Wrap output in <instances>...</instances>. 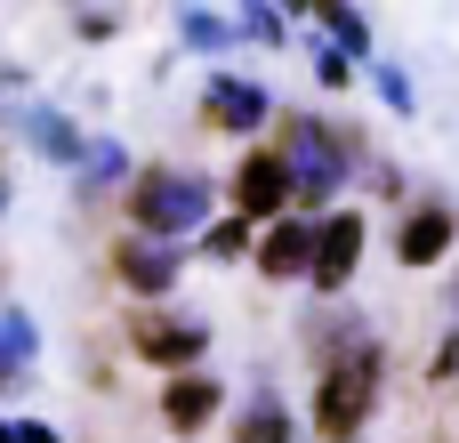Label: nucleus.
Returning a JSON list of instances; mask_svg holds the SVG:
<instances>
[{
	"mask_svg": "<svg viewBox=\"0 0 459 443\" xmlns=\"http://www.w3.org/2000/svg\"><path fill=\"white\" fill-rule=\"evenodd\" d=\"M387 395V347H347L331 363H315V404H307V436L315 443H363L371 412Z\"/></svg>",
	"mask_w": 459,
	"mask_h": 443,
	"instance_id": "1",
	"label": "nucleus"
},
{
	"mask_svg": "<svg viewBox=\"0 0 459 443\" xmlns=\"http://www.w3.org/2000/svg\"><path fill=\"white\" fill-rule=\"evenodd\" d=\"M274 145H282V161H290L299 210H315V218H323L331 202H347V186H355L363 153L347 145V129H339V121H323V113H282Z\"/></svg>",
	"mask_w": 459,
	"mask_h": 443,
	"instance_id": "2",
	"label": "nucleus"
},
{
	"mask_svg": "<svg viewBox=\"0 0 459 443\" xmlns=\"http://www.w3.org/2000/svg\"><path fill=\"white\" fill-rule=\"evenodd\" d=\"M218 218V186L210 169H178V161H153L129 178V226L137 234H161V242H186Z\"/></svg>",
	"mask_w": 459,
	"mask_h": 443,
	"instance_id": "3",
	"label": "nucleus"
},
{
	"mask_svg": "<svg viewBox=\"0 0 459 443\" xmlns=\"http://www.w3.org/2000/svg\"><path fill=\"white\" fill-rule=\"evenodd\" d=\"M363 250H371V218H363L355 202H331V210L315 218V266H307V291H315V299H347Z\"/></svg>",
	"mask_w": 459,
	"mask_h": 443,
	"instance_id": "4",
	"label": "nucleus"
},
{
	"mask_svg": "<svg viewBox=\"0 0 459 443\" xmlns=\"http://www.w3.org/2000/svg\"><path fill=\"white\" fill-rule=\"evenodd\" d=\"M129 355L153 363V371H194V363L210 355V323H202V315H169L161 299H145V307L129 315Z\"/></svg>",
	"mask_w": 459,
	"mask_h": 443,
	"instance_id": "5",
	"label": "nucleus"
},
{
	"mask_svg": "<svg viewBox=\"0 0 459 443\" xmlns=\"http://www.w3.org/2000/svg\"><path fill=\"white\" fill-rule=\"evenodd\" d=\"M274 105H282V97H274L266 81H250V73H210V81H202V121L226 129V137H250V145H258V137L274 129Z\"/></svg>",
	"mask_w": 459,
	"mask_h": 443,
	"instance_id": "6",
	"label": "nucleus"
},
{
	"mask_svg": "<svg viewBox=\"0 0 459 443\" xmlns=\"http://www.w3.org/2000/svg\"><path fill=\"white\" fill-rule=\"evenodd\" d=\"M226 202L242 210V218H282V210H299V186H290V161H282V145H250L234 169H226Z\"/></svg>",
	"mask_w": 459,
	"mask_h": 443,
	"instance_id": "7",
	"label": "nucleus"
},
{
	"mask_svg": "<svg viewBox=\"0 0 459 443\" xmlns=\"http://www.w3.org/2000/svg\"><path fill=\"white\" fill-rule=\"evenodd\" d=\"M387 250H395V266H403V274L444 266V258L459 250V210H452V202H436V194H428V202H403V210H395Z\"/></svg>",
	"mask_w": 459,
	"mask_h": 443,
	"instance_id": "8",
	"label": "nucleus"
},
{
	"mask_svg": "<svg viewBox=\"0 0 459 443\" xmlns=\"http://www.w3.org/2000/svg\"><path fill=\"white\" fill-rule=\"evenodd\" d=\"M178 274H186V242H161V234H137V226L113 242V282L129 299H169Z\"/></svg>",
	"mask_w": 459,
	"mask_h": 443,
	"instance_id": "9",
	"label": "nucleus"
},
{
	"mask_svg": "<svg viewBox=\"0 0 459 443\" xmlns=\"http://www.w3.org/2000/svg\"><path fill=\"white\" fill-rule=\"evenodd\" d=\"M250 266H258L266 282H307V266H315V210H282V218H266Z\"/></svg>",
	"mask_w": 459,
	"mask_h": 443,
	"instance_id": "10",
	"label": "nucleus"
},
{
	"mask_svg": "<svg viewBox=\"0 0 459 443\" xmlns=\"http://www.w3.org/2000/svg\"><path fill=\"white\" fill-rule=\"evenodd\" d=\"M218 412H226V379L218 371H202V363L194 371H169V387H161V428L169 436H202Z\"/></svg>",
	"mask_w": 459,
	"mask_h": 443,
	"instance_id": "11",
	"label": "nucleus"
},
{
	"mask_svg": "<svg viewBox=\"0 0 459 443\" xmlns=\"http://www.w3.org/2000/svg\"><path fill=\"white\" fill-rule=\"evenodd\" d=\"M234 443H307V428H299V412L274 395V387H250L242 404H234V428H226Z\"/></svg>",
	"mask_w": 459,
	"mask_h": 443,
	"instance_id": "12",
	"label": "nucleus"
},
{
	"mask_svg": "<svg viewBox=\"0 0 459 443\" xmlns=\"http://www.w3.org/2000/svg\"><path fill=\"white\" fill-rule=\"evenodd\" d=\"M16 129H24V145H32V153H48L56 169H73V161H81V145H89L56 105H16Z\"/></svg>",
	"mask_w": 459,
	"mask_h": 443,
	"instance_id": "13",
	"label": "nucleus"
},
{
	"mask_svg": "<svg viewBox=\"0 0 459 443\" xmlns=\"http://www.w3.org/2000/svg\"><path fill=\"white\" fill-rule=\"evenodd\" d=\"M73 178H81V194H129L137 161H129V145H121V137H89V145H81V161H73Z\"/></svg>",
	"mask_w": 459,
	"mask_h": 443,
	"instance_id": "14",
	"label": "nucleus"
},
{
	"mask_svg": "<svg viewBox=\"0 0 459 443\" xmlns=\"http://www.w3.org/2000/svg\"><path fill=\"white\" fill-rule=\"evenodd\" d=\"M315 24H323V40H339L355 65H371V56H379V32H371V16H363L355 0H315Z\"/></svg>",
	"mask_w": 459,
	"mask_h": 443,
	"instance_id": "15",
	"label": "nucleus"
},
{
	"mask_svg": "<svg viewBox=\"0 0 459 443\" xmlns=\"http://www.w3.org/2000/svg\"><path fill=\"white\" fill-rule=\"evenodd\" d=\"M178 40H186L194 56H226V48L242 40V24H234L226 8H202V0H186V8H178Z\"/></svg>",
	"mask_w": 459,
	"mask_h": 443,
	"instance_id": "16",
	"label": "nucleus"
},
{
	"mask_svg": "<svg viewBox=\"0 0 459 443\" xmlns=\"http://www.w3.org/2000/svg\"><path fill=\"white\" fill-rule=\"evenodd\" d=\"M258 250V218H242V210H226V218H210L202 226V258H218V266H234V258H250Z\"/></svg>",
	"mask_w": 459,
	"mask_h": 443,
	"instance_id": "17",
	"label": "nucleus"
},
{
	"mask_svg": "<svg viewBox=\"0 0 459 443\" xmlns=\"http://www.w3.org/2000/svg\"><path fill=\"white\" fill-rule=\"evenodd\" d=\"M32 355H40V331H32V315H24V307H8V299H0V363H8V371H24V379H32Z\"/></svg>",
	"mask_w": 459,
	"mask_h": 443,
	"instance_id": "18",
	"label": "nucleus"
},
{
	"mask_svg": "<svg viewBox=\"0 0 459 443\" xmlns=\"http://www.w3.org/2000/svg\"><path fill=\"white\" fill-rule=\"evenodd\" d=\"M371 89H379V105H387L395 121H411V113H420V81H411L395 56H371Z\"/></svg>",
	"mask_w": 459,
	"mask_h": 443,
	"instance_id": "19",
	"label": "nucleus"
},
{
	"mask_svg": "<svg viewBox=\"0 0 459 443\" xmlns=\"http://www.w3.org/2000/svg\"><path fill=\"white\" fill-rule=\"evenodd\" d=\"M234 24H242V40H258V48H282V40L299 32L274 0H234Z\"/></svg>",
	"mask_w": 459,
	"mask_h": 443,
	"instance_id": "20",
	"label": "nucleus"
},
{
	"mask_svg": "<svg viewBox=\"0 0 459 443\" xmlns=\"http://www.w3.org/2000/svg\"><path fill=\"white\" fill-rule=\"evenodd\" d=\"M307 56H315V89H331V97H347V89H355V56H347L339 40H315Z\"/></svg>",
	"mask_w": 459,
	"mask_h": 443,
	"instance_id": "21",
	"label": "nucleus"
},
{
	"mask_svg": "<svg viewBox=\"0 0 459 443\" xmlns=\"http://www.w3.org/2000/svg\"><path fill=\"white\" fill-rule=\"evenodd\" d=\"M428 379H436V387L459 379V323H444V339H436V355H428Z\"/></svg>",
	"mask_w": 459,
	"mask_h": 443,
	"instance_id": "22",
	"label": "nucleus"
},
{
	"mask_svg": "<svg viewBox=\"0 0 459 443\" xmlns=\"http://www.w3.org/2000/svg\"><path fill=\"white\" fill-rule=\"evenodd\" d=\"M355 178H363V186H371L379 202H395V210H403V169H395V161H363Z\"/></svg>",
	"mask_w": 459,
	"mask_h": 443,
	"instance_id": "23",
	"label": "nucleus"
},
{
	"mask_svg": "<svg viewBox=\"0 0 459 443\" xmlns=\"http://www.w3.org/2000/svg\"><path fill=\"white\" fill-rule=\"evenodd\" d=\"M0 443H65L48 420H0Z\"/></svg>",
	"mask_w": 459,
	"mask_h": 443,
	"instance_id": "24",
	"label": "nucleus"
},
{
	"mask_svg": "<svg viewBox=\"0 0 459 443\" xmlns=\"http://www.w3.org/2000/svg\"><path fill=\"white\" fill-rule=\"evenodd\" d=\"M274 8H282L290 24H299V16H315V0H274Z\"/></svg>",
	"mask_w": 459,
	"mask_h": 443,
	"instance_id": "25",
	"label": "nucleus"
},
{
	"mask_svg": "<svg viewBox=\"0 0 459 443\" xmlns=\"http://www.w3.org/2000/svg\"><path fill=\"white\" fill-rule=\"evenodd\" d=\"M0 387H24V371H8V363H0Z\"/></svg>",
	"mask_w": 459,
	"mask_h": 443,
	"instance_id": "26",
	"label": "nucleus"
},
{
	"mask_svg": "<svg viewBox=\"0 0 459 443\" xmlns=\"http://www.w3.org/2000/svg\"><path fill=\"white\" fill-rule=\"evenodd\" d=\"M452 323H459V282H452Z\"/></svg>",
	"mask_w": 459,
	"mask_h": 443,
	"instance_id": "27",
	"label": "nucleus"
}]
</instances>
